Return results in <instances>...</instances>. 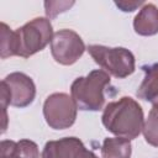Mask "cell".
<instances>
[{
    "mask_svg": "<svg viewBox=\"0 0 158 158\" xmlns=\"http://www.w3.org/2000/svg\"><path fill=\"white\" fill-rule=\"evenodd\" d=\"M143 136L148 144L158 147V105H153L143 125Z\"/></svg>",
    "mask_w": 158,
    "mask_h": 158,
    "instance_id": "12",
    "label": "cell"
},
{
    "mask_svg": "<svg viewBox=\"0 0 158 158\" xmlns=\"http://www.w3.org/2000/svg\"><path fill=\"white\" fill-rule=\"evenodd\" d=\"M14 158H40L37 144L30 139H21L16 142Z\"/></svg>",
    "mask_w": 158,
    "mask_h": 158,
    "instance_id": "14",
    "label": "cell"
},
{
    "mask_svg": "<svg viewBox=\"0 0 158 158\" xmlns=\"http://www.w3.org/2000/svg\"><path fill=\"white\" fill-rule=\"evenodd\" d=\"M74 2L73 1H70V2H68V1H56V2H48V1H46L44 2V6H46V15L49 17V19H53V17H56L59 12H63V11H65L68 7H70L72 5H73Z\"/></svg>",
    "mask_w": 158,
    "mask_h": 158,
    "instance_id": "15",
    "label": "cell"
},
{
    "mask_svg": "<svg viewBox=\"0 0 158 158\" xmlns=\"http://www.w3.org/2000/svg\"><path fill=\"white\" fill-rule=\"evenodd\" d=\"M88 52L106 73L115 78L122 79L135 72V57L132 52L123 47H106L100 44H90Z\"/></svg>",
    "mask_w": 158,
    "mask_h": 158,
    "instance_id": "4",
    "label": "cell"
},
{
    "mask_svg": "<svg viewBox=\"0 0 158 158\" xmlns=\"http://www.w3.org/2000/svg\"><path fill=\"white\" fill-rule=\"evenodd\" d=\"M85 44L80 36L73 30H59L51 41V52L56 62L63 65L75 63L84 53Z\"/></svg>",
    "mask_w": 158,
    "mask_h": 158,
    "instance_id": "7",
    "label": "cell"
},
{
    "mask_svg": "<svg viewBox=\"0 0 158 158\" xmlns=\"http://www.w3.org/2000/svg\"><path fill=\"white\" fill-rule=\"evenodd\" d=\"M15 56L28 58L42 51L53 38V28L48 19L36 17L14 31Z\"/></svg>",
    "mask_w": 158,
    "mask_h": 158,
    "instance_id": "3",
    "label": "cell"
},
{
    "mask_svg": "<svg viewBox=\"0 0 158 158\" xmlns=\"http://www.w3.org/2000/svg\"><path fill=\"white\" fill-rule=\"evenodd\" d=\"M110 84V75L105 70L96 69L86 77L77 78L70 93L77 107L84 111H99L105 104V88Z\"/></svg>",
    "mask_w": 158,
    "mask_h": 158,
    "instance_id": "2",
    "label": "cell"
},
{
    "mask_svg": "<svg viewBox=\"0 0 158 158\" xmlns=\"http://www.w3.org/2000/svg\"><path fill=\"white\" fill-rule=\"evenodd\" d=\"M77 104L65 93L49 95L43 104V116L47 125L54 130L69 128L77 118Z\"/></svg>",
    "mask_w": 158,
    "mask_h": 158,
    "instance_id": "6",
    "label": "cell"
},
{
    "mask_svg": "<svg viewBox=\"0 0 158 158\" xmlns=\"http://www.w3.org/2000/svg\"><path fill=\"white\" fill-rule=\"evenodd\" d=\"M133 28L141 36L158 33V9L153 4H144L133 20Z\"/></svg>",
    "mask_w": 158,
    "mask_h": 158,
    "instance_id": "10",
    "label": "cell"
},
{
    "mask_svg": "<svg viewBox=\"0 0 158 158\" xmlns=\"http://www.w3.org/2000/svg\"><path fill=\"white\" fill-rule=\"evenodd\" d=\"M132 146L130 139L122 137H109L104 139L101 158H130Z\"/></svg>",
    "mask_w": 158,
    "mask_h": 158,
    "instance_id": "11",
    "label": "cell"
},
{
    "mask_svg": "<svg viewBox=\"0 0 158 158\" xmlns=\"http://www.w3.org/2000/svg\"><path fill=\"white\" fill-rule=\"evenodd\" d=\"M143 111L136 100L123 96L106 105L101 116L102 125L117 137L133 139L143 130Z\"/></svg>",
    "mask_w": 158,
    "mask_h": 158,
    "instance_id": "1",
    "label": "cell"
},
{
    "mask_svg": "<svg viewBox=\"0 0 158 158\" xmlns=\"http://www.w3.org/2000/svg\"><path fill=\"white\" fill-rule=\"evenodd\" d=\"M0 56L2 59L15 56V38H14V31L9 28V26L4 22L0 25Z\"/></svg>",
    "mask_w": 158,
    "mask_h": 158,
    "instance_id": "13",
    "label": "cell"
},
{
    "mask_svg": "<svg viewBox=\"0 0 158 158\" xmlns=\"http://www.w3.org/2000/svg\"><path fill=\"white\" fill-rule=\"evenodd\" d=\"M122 11H133L136 7H138L139 5H143L144 2L143 1H133V2H131V1H116L115 2Z\"/></svg>",
    "mask_w": 158,
    "mask_h": 158,
    "instance_id": "16",
    "label": "cell"
},
{
    "mask_svg": "<svg viewBox=\"0 0 158 158\" xmlns=\"http://www.w3.org/2000/svg\"><path fill=\"white\" fill-rule=\"evenodd\" d=\"M36 95V86L33 80L20 72L9 74L1 81V105L4 118H6V105L10 104L15 107L28 106Z\"/></svg>",
    "mask_w": 158,
    "mask_h": 158,
    "instance_id": "5",
    "label": "cell"
},
{
    "mask_svg": "<svg viewBox=\"0 0 158 158\" xmlns=\"http://www.w3.org/2000/svg\"><path fill=\"white\" fill-rule=\"evenodd\" d=\"M142 70L146 73V75L138 86L136 95L138 99L148 101L153 105H158V63L142 65Z\"/></svg>",
    "mask_w": 158,
    "mask_h": 158,
    "instance_id": "9",
    "label": "cell"
},
{
    "mask_svg": "<svg viewBox=\"0 0 158 158\" xmlns=\"http://www.w3.org/2000/svg\"><path fill=\"white\" fill-rule=\"evenodd\" d=\"M86 149L77 137H64L58 141H48L43 148L42 158H83Z\"/></svg>",
    "mask_w": 158,
    "mask_h": 158,
    "instance_id": "8",
    "label": "cell"
},
{
    "mask_svg": "<svg viewBox=\"0 0 158 158\" xmlns=\"http://www.w3.org/2000/svg\"><path fill=\"white\" fill-rule=\"evenodd\" d=\"M83 158H98V157H96L91 151H86L85 154L83 156Z\"/></svg>",
    "mask_w": 158,
    "mask_h": 158,
    "instance_id": "17",
    "label": "cell"
}]
</instances>
